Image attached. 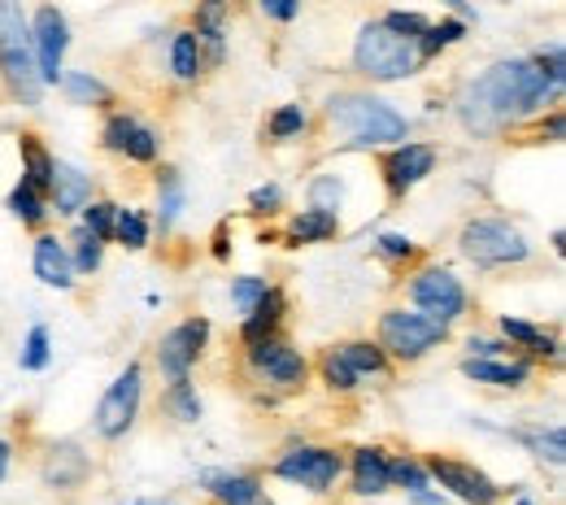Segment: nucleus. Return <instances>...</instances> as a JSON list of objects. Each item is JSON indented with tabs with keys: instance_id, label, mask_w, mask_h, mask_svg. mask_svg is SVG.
Masks as SVG:
<instances>
[{
	"instance_id": "1",
	"label": "nucleus",
	"mask_w": 566,
	"mask_h": 505,
	"mask_svg": "<svg viewBox=\"0 0 566 505\" xmlns=\"http://www.w3.org/2000/svg\"><path fill=\"white\" fill-rule=\"evenodd\" d=\"M558 87L545 78L541 62H501L493 71H484L480 78H471L458 96V118L467 131L493 140L510 123L545 109V101Z\"/></svg>"
},
{
	"instance_id": "2",
	"label": "nucleus",
	"mask_w": 566,
	"mask_h": 505,
	"mask_svg": "<svg viewBox=\"0 0 566 505\" xmlns=\"http://www.w3.org/2000/svg\"><path fill=\"white\" fill-rule=\"evenodd\" d=\"M327 123L336 131L349 136V145L357 148H379V145H401L410 123L379 96L370 92H340L327 101Z\"/></svg>"
},
{
	"instance_id": "3",
	"label": "nucleus",
	"mask_w": 566,
	"mask_h": 505,
	"mask_svg": "<svg viewBox=\"0 0 566 505\" xmlns=\"http://www.w3.org/2000/svg\"><path fill=\"white\" fill-rule=\"evenodd\" d=\"M0 74L9 83V92L22 105H40V71H35V44H31V27L22 18L18 0H0Z\"/></svg>"
},
{
	"instance_id": "4",
	"label": "nucleus",
	"mask_w": 566,
	"mask_h": 505,
	"mask_svg": "<svg viewBox=\"0 0 566 505\" xmlns=\"http://www.w3.org/2000/svg\"><path fill=\"white\" fill-rule=\"evenodd\" d=\"M354 66H357V74H366V78L392 83V78H410L423 62H419L415 40H406V35L388 31L384 22H366V27L357 31Z\"/></svg>"
},
{
	"instance_id": "5",
	"label": "nucleus",
	"mask_w": 566,
	"mask_h": 505,
	"mask_svg": "<svg viewBox=\"0 0 566 505\" xmlns=\"http://www.w3.org/2000/svg\"><path fill=\"white\" fill-rule=\"evenodd\" d=\"M458 244H462V257L475 262V266H518V262L532 257V244L505 218H475V222H467Z\"/></svg>"
},
{
	"instance_id": "6",
	"label": "nucleus",
	"mask_w": 566,
	"mask_h": 505,
	"mask_svg": "<svg viewBox=\"0 0 566 505\" xmlns=\"http://www.w3.org/2000/svg\"><path fill=\"white\" fill-rule=\"evenodd\" d=\"M449 336V323H436L427 314H410V309H388L379 318V349L392 354L397 361H419L431 354L440 340Z\"/></svg>"
},
{
	"instance_id": "7",
	"label": "nucleus",
	"mask_w": 566,
	"mask_h": 505,
	"mask_svg": "<svg viewBox=\"0 0 566 505\" xmlns=\"http://www.w3.org/2000/svg\"><path fill=\"white\" fill-rule=\"evenodd\" d=\"M345 471V457L336 449H323V444H301V449H287L280 462H275V475L287 484H301L310 493H332V484L340 480Z\"/></svg>"
},
{
	"instance_id": "8",
	"label": "nucleus",
	"mask_w": 566,
	"mask_h": 505,
	"mask_svg": "<svg viewBox=\"0 0 566 505\" xmlns=\"http://www.w3.org/2000/svg\"><path fill=\"white\" fill-rule=\"evenodd\" d=\"M140 392H144V370L132 361L109 383V392L101 397V406H96V432L105 435V440H118V435L132 432V423L140 414Z\"/></svg>"
},
{
	"instance_id": "9",
	"label": "nucleus",
	"mask_w": 566,
	"mask_h": 505,
	"mask_svg": "<svg viewBox=\"0 0 566 505\" xmlns=\"http://www.w3.org/2000/svg\"><path fill=\"white\" fill-rule=\"evenodd\" d=\"M423 471H427V480H436L440 488H449L458 502H467V505L501 502V488H496L480 466H471V462H458V457H440V453H431V457L423 462Z\"/></svg>"
},
{
	"instance_id": "10",
	"label": "nucleus",
	"mask_w": 566,
	"mask_h": 505,
	"mask_svg": "<svg viewBox=\"0 0 566 505\" xmlns=\"http://www.w3.org/2000/svg\"><path fill=\"white\" fill-rule=\"evenodd\" d=\"M410 296H415V305L423 309L427 318H436V323H453V318H462V309H467V288H462L449 271H440V266L423 271V275L410 284Z\"/></svg>"
},
{
	"instance_id": "11",
	"label": "nucleus",
	"mask_w": 566,
	"mask_h": 505,
	"mask_svg": "<svg viewBox=\"0 0 566 505\" xmlns=\"http://www.w3.org/2000/svg\"><path fill=\"white\" fill-rule=\"evenodd\" d=\"M31 44H35V71H40V83H62V57H66L71 31H66V18H62L53 4H44V9L35 13Z\"/></svg>"
},
{
	"instance_id": "12",
	"label": "nucleus",
	"mask_w": 566,
	"mask_h": 505,
	"mask_svg": "<svg viewBox=\"0 0 566 505\" xmlns=\"http://www.w3.org/2000/svg\"><path fill=\"white\" fill-rule=\"evenodd\" d=\"M206 340H210V323H206V318H188V323H179L175 332H166V336H161V349H157L161 375H170V379H188V370L197 366L201 349H206Z\"/></svg>"
},
{
	"instance_id": "13",
	"label": "nucleus",
	"mask_w": 566,
	"mask_h": 505,
	"mask_svg": "<svg viewBox=\"0 0 566 505\" xmlns=\"http://www.w3.org/2000/svg\"><path fill=\"white\" fill-rule=\"evenodd\" d=\"M249 366H253V375H262V379H271L280 388H301L305 383V370H310L305 358L292 345H283L280 336L253 340L249 345Z\"/></svg>"
},
{
	"instance_id": "14",
	"label": "nucleus",
	"mask_w": 566,
	"mask_h": 505,
	"mask_svg": "<svg viewBox=\"0 0 566 505\" xmlns=\"http://www.w3.org/2000/svg\"><path fill=\"white\" fill-rule=\"evenodd\" d=\"M431 166H436V148L406 145V140H401V145L384 157V183H388V192H392V197H406L419 179L431 175Z\"/></svg>"
},
{
	"instance_id": "15",
	"label": "nucleus",
	"mask_w": 566,
	"mask_h": 505,
	"mask_svg": "<svg viewBox=\"0 0 566 505\" xmlns=\"http://www.w3.org/2000/svg\"><path fill=\"white\" fill-rule=\"evenodd\" d=\"M105 148H114V152H127L132 161H153L157 157V136L140 127L132 114H114L109 123H105Z\"/></svg>"
},
{
	"instance_id": "16",
	"label": "nucleus",
	"mask_w": 566,
	"mask_h": 505,
	"mask_svg": "<svg viewBox=\"0 0 566 505\" xmlns=\"http://www.w3.org/2000/svg\"><path fill=\"white\" fill-rule=\"evenodd\" d=\"M354 493L357 497H384L392 488V475H388V453L384 449H357L354 453Z\"/></svg>"
},
{
	"instance_id": "17",
	"label": "nucleus",
	"mask_w": 566,
	"mask_h": 505,
	"mask_svg": "<svg viewBox=\"0 0 566 505\" xmlns=\"http://www.w3.org/2000/svg\"><path fill=\"white\" fill-rule=\"evenodd\" d=\"M35 275H40L49 288H71L74 284V262L57 235H40V240H35Z\"/></svg>"
},
{
	"instance_id": "18",
	"label": "nucleus",
	"mask_w": 566,
	"mask_h": 505,
	"mask_svg": "<svg viewBox=\"0 0 566 505\" xmlns=\"http://www.w3.org/2000/svg\"><path fill=\"white\" fill-rule=\"evenodd\" d=\"M49 188H53L57 214H78L92 201V179L83 170H74V166H62V161H53V183Z\"/></svg>"
},
{
	"instance_id": "19",
	"label": "nucleus",
	"mask_w": 566,
	"mask_h": 505,
	"mask_svg": "<svg viewBox=\"0 0 566 505\" xmlns=\"http://www.w3.org/2000/svg\"><path fill=\"white\" fill-rule=\"evenodd\" d=\"M283 309H287V301H283L280 288H271L258 296V305L249 309V318H244V345H253V340H266V336H275V327L283 323Z\"/></svg>"
},
{
	"instance_id": "20",
	"label": "nucleus",
	"mask_w": 566,
	"mask_h": 505,
	"mask_svg": "<svg viewBox=\"0 0 566 505\" xmlns=\"http://www.w3.org/2000/svg\"><path fill=\"white\" fill-rule=\"evenodd\" d=\"M462 375H467V379H475V383H496V388H518V383H527L532 366H527V361L467 358V361H462Z\"/></svg>"
},
{
	"instance_id": "21",
	"label": "nucleus",
	"mask_w": 566,
	"mask_h": 505,
	"mask_svg": "<svg viewBox=\"0 0 566 505\" xmlns=\"http://www.w3.org/2000/svg\"><path fill=\"white\" fill-rule=\"evenodd\" d=\"M44 480H49L53 488H78V484L87 480V457H83L74 444L53 449V457L44 462Z\"/></svg>"
},
{
	"instance_id": "22",
	"label": "nucleus",
	"mask_w": 566,
	"mask_h": 505,
	"mask_svg": "<svg viewBox=\"0 0 566 505\" xmlns=\"http://www.w3.org/2000/svg\"><path fill=\"white\" fill-rule=\"evenodd\" d=\"M336 214H327V210H301V214L292 218V227H287V244H318V240H332L336 235Z\"/></svg>"
},
{
	"instance_id": "23",
	"label": "nucleus",
	"mask_w": 566,
	"mask_h": 505,
	"mask_svg": "<svg viewBox=\"0 0 566 505\" xmlns=\"http://www.w3.org/2000/svg\"><path fill=\"white\" fill-rule=\"evenodd\" d=\"M222 35H227V0H201L197 4V40L210 44V57L222 62Z\"/></svg>"
},
{
	"instance_id": "24",
	"label": "nucleus",
	"mask_w": 566,
	"mask_h": 505,
	"mask_svg": "<svg viewBox=\"0 0 566 505\" xmlns=\"http://www.w3.org/2000/svg\"><path fill=\"white\" fill-rule=\"evenodd\" d=\"M22 183H31L35 192H49V183H53V157H49V148L40 145L35 136H22Z\"/></svg>"
},
{
	"instance_id": "25",
	"label": "nucleus",
	"mask_w": 566,
	"mask_h": 505,
	"mask_svg": "<svg viewBox=\"0 0 566 505\" xmlns=\"http://www.w3.org/2000/svg\"><path fill=\"white\" fill-rule=\"evenodd\" d=\"M210 493L222 505H258L262 484L253 475H210Z\"/></svg>"
},
{
	"instance_id": "26",
	"label": "nucleus",
	"mask_w": 566,
	"mask_h": 505,
	"mask_svg": "<svg viewBox=\"0 0 566 505\" xmlns=\"http://www.w3.org/2000/svg\"><path fill=\"white\" fill-rule=\"evenodd\" d=\"M336 354L345 358V366L354 370L357 379H361V375H375V379H384V375H388V354H384L379 345H370V340H354V345H340Z\"/></svg>"
},
{
	"instance_id": "27",
	"label": "nucleus",
	"mask_w": 566,
	"mask_h": 505,
	"mask_svg": "<svg viewBox=\"0 0 566 505\" xmlns=\"http://www.w3.org/2000/svg\"><path fill=\"white\" fill-rule=\"evenodd\" d=\"M501 332H505V340H514V345H523L527 354H536V358H554L558 354V345H554V336H545L541 327H532V323H523V318H501Z\"/></svg>"
},
{
	"instance_id": "28",
	"label": "nucleus",
	"mask_w": 566,
	"mask_h": 505,
	"mask_svg": "<svg viewBox=\"0 0 566 505\" xmlns=\"http://www.w3.org/2000/svg\"><path fill=\"white\" fill-rule=\"evenodd\" d=\"M462 35H467V22H462V18H449V22H436V27H427L423 35L415 40V49H419V62H431L440 49L458 44Z\"/></svg>"
},
{
	"instance_id": "29",
	"label": "nucleus",
	"mask_w": 566,
	"mask_h": 505,
	"mask_svg": "<svg viewBox=\"0 0 566 505\" xmlns=\"http://www.w3.org/2000/svg\"><path fill=\"white\" fill-rule=\"evenodd\" d=\"M170 66H175V74H179L184 83H192V78L201 74V40H197V31H179V35H175V44H170Z\"/></svg>"
},
{
	"instance_id": "30",
	"label": "nucleus",
	"mask_w": 566,
	"mask_h": 505,
	"mask_svg": "<svg viewBox=\"0 0 566 505\" xmlns=\"http://www.w3.org/2000/svg\"><path fill=\"white\" fill-rule=\"evenodd\" d=\"M62 87L74 105H109L114 101V92L92 74H62Z\"/></svg>"
},
{
	"instance_id": "31",
	"label": "nucleus",
	"mask_w": 566,
	"mask_h": 505,
	"mask_svg": "<svg viewBox=\"0 0 566 505\" xmlns=\"http://www.w3.org/2000/svg\"><path fill=\"white\" fill-rule=\"evenodd\" d=\"M9 210H13V218H22L27 227H40V222L49 218V206H44V192H35L31 183H18V188L9 192Z\"/></svg>"
},
{
	"instance_id": "32",
	"label": "nucleus",
	"mask_w": 566,
	"mask_h": 505,
	"mask_svg": "<svg viewBox=\"0 0 566 505\" xmlns=\"http://www.w3.org/2000/svg\"><path fill=\"white\" fill-rule=\"evenodd\" d=\"M518 440L536 453V457H545V462H554V466H563L566 457V440H563V428H536V432H518Z\"/></svg>"
},
{
	"instance_id": "33",
	"label": "nucleus",
	"mask_w": 566,
	"mask_h": 505,
	"mask_svg": "<svg viewBox=\"0 0 566 505\" xmlns=\"http://www.w3.org/2000/svg\"><path fill=\"white\" fill-rule=\"evenodd\" d=\"M166 410L179 419V423H197L201 419V401H197V388L188 379H175L170 392H166Z\"/></svg>"
},
{
	"instance_id": "34",
	"label": "nucleus",
	"mask_w": 566,
	"mask_h": 505,
	"mask_svg": "<svg viewBox=\"0 0 566 505\" xmlns=\"http://www.w3.org/2000/svg\"><path fill=\"white\" fill-rule=\"evenodd\" d=\"M114 240L127 249H144L148 244V218L140 210H114Z\"/></svg>"
},
{
	"instance_id": "35",
	"label": "nucleus",
	"mask_w": 566,
	"mask_h": 505,
	"mask_svg": "<svg viewBox=\"0 0 566 505\" xmlns=\"http://www.w3.org/2000/svg\"><path fill=\"white\" fill-rule=\"evenodd\" d=\"M101 253H105V240L92 235L87 227L74 231V271H96L101 266Z\"/></svg>"
},
{
	"instance_id": "36",
	"label": "nucleus",
	"mask_w": 566,
	"mask_h": 505,
	"mask_svg": "<svg viewBox=\"0 0 566 505\" xmlns=\"http://www.w3.org/2000/svg\"><path fill=\"white\" fill-rule=\"evenodd\" d=\"M157 188H161V231H166V227L179 218V206H184V183H179V175H175V170H161Z\"/></svg>"
},
{
	"instance_id": "37",
	"label": "nucleus",
	"mask_w": 566,
	"mask_h": 505,
	"mask_svg": "<svg viewBox=\"0 0 566 505\" xmlns=\"http://www.w3.org/2000/svg\"><path fill=\"white\" fill-rule=\"evenodd\" d=\"M388 475H392V484H401L410 497H415V493H423V488H431L427 471L419 466V462H410V457H397V462H388Z\"/></svg>"
},
{
	"instance_id": "38",
	"label": "nucleus",
	"mask_w": 566,
	"mask_h": 505,
	"mask_svg": "<svg viewBox=\"0 0 566 505\" xmlns=\"http://www.w3.org/2000/svg\"><path fill=\"white\" fill-rule=\"evenodd\" d=\"M44 366H49V327L35 323L27 336V349H22V370H44Z\"/></svg>"
},
{
	"instance_id": "39",
	"label": "nucleus",
	"mask_w": 566,
	"mask_h": 505,
	"mask_svg": "<svg viewBox=\"0 0 566 505\" xmlns=\"http://www.w3.org/2000/svg\"><path fill=\"white\" fill-rule=\"evenodd\" d=\"M323 379H327V388H336V392H354L357 388V375L345 366V358H340L336 349H327V358H323Z\"/></svg>"
},
{
	"instance_id": "40",
	"label": "nucleus",
	"mask_w": 566,
	"mask_h": 505,
	"mask_svg": "<svg viewBox=\"0 0 566 505\" xmlns=\"http://www.w3.org/2000/svg\"><path fill=\"white\" fill-rule=\"evenodd\" d=\"M305 131V109L301 105H283L280 114L271 118V140H292Z\"/></svg>"
},
{
	"instance_id": "41",
	"label": "nucleus",
	"mask_w": 566,
	"mask_h": 505,
	"mask_svg": "<svg viewBox=\"0 0 566 505\" xmlns=\"http://www.w3.org/2000/svg\"><path fill=\"white\" fill-rule=\"evenodd\" d=\"M114 210H118V206H105V201H96V206H92V201H87V206H83V227H87V231H92V235H101V240H114Z\"/></svg>"
},
{
	"instance_id": "42",
	"label": "nucleus",
	"mask_w": 566,
	"mask_h": 505,
	"mask_svg": "<svg viewBox=\"0 0 566 505\" xmlns=\"http://www.w3.org/2000/svg\"><path fill=\"white\" fill-rule=\"evenodd\" d=\"M340 197H345V188H340V179H332V175L314 179V188H310V201H314V210H327V214H336Z\"/></svg>"
},
{
	"instance_id": "43",
	"label": "nucleus",
	"mask_w": 566,
	"mask_h": 505,
	"mask_svg": "<svg viewBox=\"0 0 566 505\" xmlns=\"http://www.w3.org/2000/svg\"><path fill=\"white\" fill-rule=\"evenodd\" d=\"M384 27H388V31H397V35H406V40H419L431 22H427L423 13H388V18H384Z\"/></svg>"
},
{
	"instance_id": "44",
	"label": "nucleus",
	"mask_w": 566,
	"mask_h": 505,
	"mask_svg": "<svg viewBox=\"0 0 566 505\" xmlns=\"http://www.w3.org/2000/svg\"><path fill=\"white\" fill-rule=\"evenodd\" d=\"M262 292H266V280H258V275H244V280H235V284H231V301H235V305L249 314V309L258 305V296H262Z\"/></svg>"
},
{
	"instance_id": "45",
	"label": "nucleus",
	"mask_w": 566,
	"mask_h": 505,
	"mask_svg": "<svg viewBox=\"0 0 566 505\" xmlns=\"http://www.w3.org/2000/svg\"><path fill=\"white\" fill-rule=\"evenodd\" d=\"M249 206H253L258 214H275V210L283 206V192L275 188V183H266V188H258V192L249 197Z\"/></svg>"
},
{
	"instance_id": "46",
	"label": "nucleus",
	"mask_w": 566,
	"mask_h": 505,
	"mask_svg": "<svg viewBox=\"0 0 566 505\" xmlns=\"http://www.w3.org/2000/svg\"><path fill=\"white\" fill-rule=\"evenodd\" d=\"M379 253H384L388 262H406V257H415V244H410L406 235H384V240H379Z\"/></svg>"
},
{
	"instance_id": "47",
	"label": "nucleus",
	"mask_w": 566,
	"mask_h": 505,
	"mask_svg": "<svg viewBox=\"0 0 566 505\" xmlns=\"http://www.w3.org/2000/svg\"><path fill=\"white\" fill-rule=\"evenodd\" d=\"M541 71H545V78H549L554 87H563V78H566V62H563V49H558V44L549 49V57H541Z\"/></svg>"
},
{
	"instance_id": "48",
	"label": "nucleus",
	"mask_w": 566,
	"mask_h": 505,
	"mask_svg": "<svg viewBox=\"0 0 566 505\" xmlns=\"http://www.w3.org/2000/svg\"><path fill=\"white\" fill-rule=\"evenodd\" d=\"M262 9H266L275 22H292L296 9H301V0H262Z\"/></svg>"
},
{
	"instance_id": "49",
	"label": "nucleus",
	"mask_w": 566,
	"mask_h": 505,
	"mask_svg": "<svg viewBox=\"0 0 566 505\" xmlns=\"http://www.w3.org/2000/svg\"><path fill=\"white\" fill-rule=\"evenodd\" d=\"M545 131H549V140H563V114H554V118H549V127H545Z\"/></svg>"
},
{
	"instance_id": "50",
	"label": "nucleus",
	"mask_w": 566,
	"mask_h": 505,
	"mask_svg": "<svg viewBox=\"0 0 566 505\" xmlns=\"http://www.w3.org/2000/svg\"><path fill=\"white\" fill-rule=\"evenodd\" d=\"M415 505H444L431 488H423V493H415Z\"/></svg>"
},
{
	"instance_id": "51",
	"label": "nucleus",
	"mask_w": 566,
	"mask_h": 505,
	"mask_svg": "<svg viewBox=\"0 0 566 505\" xmlns=\"http://www.w3.org/2000/svg\"><path fill=\"white\" fill-rule=\"evenodd\" d=\"M9 453H13L9 440H0V480H4V471H9Z\"/></svg>"
},
{
	"instance_id": "52",
	"label": "nucleus",
	"mask_w": 566,
	"mask_h": 505,
	"mask_svg": "<svg viewBox=\"0 0 566 505\" xmlns=\"http://www.w3.org/2000/svg\"><path fill=\"white\" fill-rule=\"evenodd\" d=\"M218 257H227V227H218V249H213Z\"/></svg>"
},
{
	"instance_id": "53",
	"label": "nucleus",
	"mask_w": 566,
	"mask_h": 505,
	"mask_svg": "<svg viewBox=\"0 0 566 505\" xmlns=\"http://www.w3.org/2000/svg\"><path fill=\"white\" fill-rule=\"evenodd\" d=\"M449 4H453V9H462V13H467V4H462V0H449Z\"/></svg>"
}]
</instances>
